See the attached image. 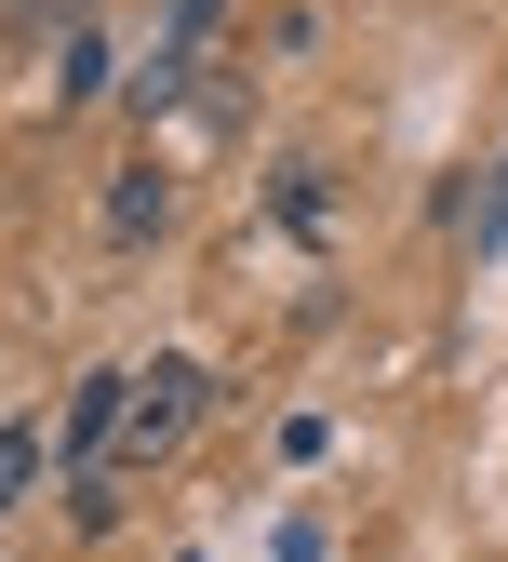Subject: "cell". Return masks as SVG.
<instances>
[{"mask_svg":"<svg viewBox=\"0 0 508 562\" xmlns=\"http://www.w3.org/2000/svg\"><path fill=\"white\" fill-rule=\"evenodd\" d=\"M201 415H214V375L201 362H148V375H134V415H121V482L148 469V456H174Z\"/></svg>","mask_w":508,"mask_h":562,"instance_id":"cell-1","label":"cell"},{"mask_svg":"<svg viewBox=\"0 0 508 562\" xmlns=\"http://www.w3.org/2000/svg\"><path fill=\"white\" fill-rule=\"evenodd\" d=\"M41 469H54L41 415H0V509H27V496H41Z\"/></svg>","mask_w":508,"mask_h":562,"instance_id":"cell-2","label":"cell"},{"mask_svg":"<svg viewBox=\"0 0 508 562\" xmlns=\"http://www.w3.org/2000/svg\"><path fill=\"white\" fill-rule=\"evenodd\" d=\"M161 215H174V188H161L148 161H134V175L108 188V241H161Z\"/></svg>","mask_w":508,"mask_h":562,"instance_id":"cell-3","label":"cell"},{"mask_svg":"<svg viewBox=\"0 0 508 562\" xmlns=\"http://www.w3.org/2000/svg\"><path fill=\"white\" fill-rule=\"evenodd\" d=\"M81 94H108V41L67 27V54H54V108H81Z\"/></svg>","mask_w":508,"mask_h":562,"instance_id":"cell-4","label":"cell"},{"mask_svg":"<svg viewBox=\"0 0 508 562\" xmlns=\"http://www.w3.org/2000/svg\"><path fill=\"white\" fill-rule=\"evenodd\" d=\"M455 228H469V255H495V241H508V161L482 175V201H455Z\"/></svg>","mask_w":508,"mask_h":562,"instance_id":"cell-5","label":"cell"},{"mask_svg":"<svg viewBox=\"0 0 508 562\" xmlns=\"http://www.w3.org/2000/svg\"><path fill=\"white\" fill-rule=\"evenodd\" d=\"M81 14H94V0H14V27H27V41H41V27L67 41V27H81Z\"/></svg>","mask_w":508,"mask_h":562,"instance_id":"cell-6","label":"cell"},{"mask_svg":"<svg viewBox=\"0 0 508 562\" xmlns=\"http://www.w3.org/2000/svg\"><path fill=\"white\" fill-rule=\"evenodd\" d=\"M201 14H214V0H174V41H188V27H201Z\"/></svg>","mask_w":508,"mask_h":562,"instance_id":"cell-7","label":"cell"}]
</instances>
